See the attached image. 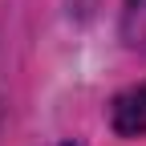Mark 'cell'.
<instances>
[{"mask_svg": "<svg viewBox=\"0 0 146 146\" xmlns=\"http://www.w3.org/2000/svg\"><path fill=\"white\" fill-rule=\"evenodd\" d=\"M110 126L122 138H142L146 134V81L122 89L110 106Z\"/></svg>", "mask_w": 146, "mask_h": 146, "instance_id": "obj_1", "label": "cell"}, {"mask_svg": "<svg viewBox=\"0 0 146 146\" xmlns=\"http://www.w3.org/2000/svg\"><path fill=\"white\" fill-rule=\"evenodd\" d=\"M122 41L146 53V0H126L122 8Z\"/></svg>", "mask_w": 146, "mask_h": 146, "instance_id": "obj_2", "label": "cell"}, {"mask_svg": "<svg viewBox=\"0 0 146 146\" xmlns=\"http://www.w3.org/2000/svg\"><path fill=\"white\" fill-rule=\"evenodd\" d=\"M53 146H73V142H53Z\"/></svg>", "mask_w": 146, "mask_h": 146, "instance_id": "obj_3", "label": "cell"}]
</instances>
